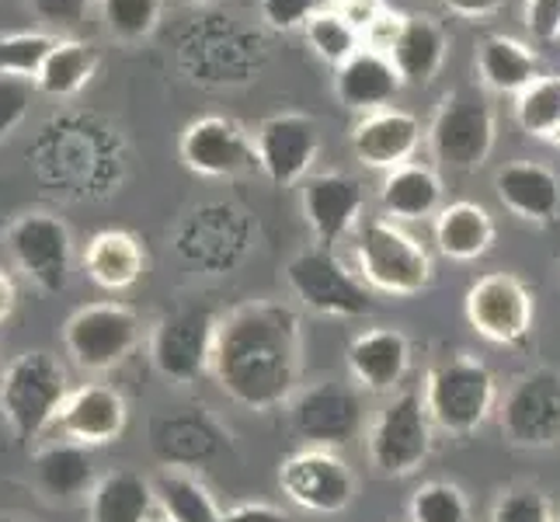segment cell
Instances as JSON below:
<instances>
[{
    "mask_svg": "<svg viewBox=\"0 0 560 522\" xmlns=\"http://www.w3.org/2000/svg\"><path fill=\"white\" fill-rule=\"evenodd\" d=\"M35 94L38 91L32 81H22V77H0V143L14 137L18 126L28 119Z\"/></svg>",
    "mask_w": 560,
    "mask_h": 522,
    "instance_id": "74e56055",
    "label": "cell"
},
{
    "mask_svg": "<svg viewBox=\"0 0 560 522\" xmlns=\"http://www.w3.org/2000/svg\"><path fill=\"white\" fill-rule=\"evenodd\" d=\"M196 4H202V0H196Z\"/></svg>",
    "mask_w": 560,
    "mask_h": 522,
    "instance_id": "681fc988",
    "label": "cell"
},
{
    "mask_svg": "<svg viewBox=\"0 0 560 522\" xmlns=\"http://www.w3.org/2000/svg\"><path fill=\"white\" fill-rule=\"evenodd\" d=\"M400 84L404 81H400L394 60L373 46H362L352 60H345L335 70V91H338L341 105L352 112H362V115L390 105Z\"/></svg>",
    "mask_w": 560,
    "mask_h": 522,
    "instance_id": "7402d4cb",
    "label": "cell"
},
{
    "mask_svg": "<svg viewBox=\"0 0 560 522\" xmlns=\"http://www.w3.org/2000/svg\"><path fill=\"white\" fill-rule=\"evenodd\" d=\"M338 11L349 18V22L362 32V38H365V32H370L380 18H383V4L380 0H338Z\"/></svg>",
    "mask_w": 560,
    "mask_h": 522,
    "instance_id": "7bdbcfd3",
    "label": "cell"
},
{
    "mask_svg": "<svg viewBox=\"0 0 560 522\" xmlns=\"http://www.w3.org/2000/svg\"><path fill=\"white\" fill-rule=\"evenodd\" d=\"M293 429L311 442V446H345L362 429V397L355 386L324 380L300 391L289 401Z\"/></svg>",
    "mask_w": 560,
    "mask_h": 522,
    "instance_id": "9a60e30c",
    "label": "cell"
},
{
    "mask_svg": "<svg viewBox=\"0 0 560 522\" xmlns=\"http://www.w3.org/2000/svg\"><path fill=\"white\" fill-rule=\"evenodd\" d=\"M408 515L411 522H470L474 509L463 488L450 485V480H429L411 495Z\"/></svg>",
    "mask_w": 560,
    "mask_h": 522,
    "instance_id": "d590c367",
    "label": "cell"
},
{
    "mask_svg": "<svg viewBox=\"0 0 560 522\" xmlns=\"http://www.w3.org/2000/svg\"><path fill=\"white\" fill-rule=\"evenodd\" d=\"M209 373L247 411H276L300 394L303 321L293 306L255 300L217 321Z\"/></svg>",
    "mask_w": 560,
    "mask_h": 522,
    "instance_id": "6da1fadb",
    "label": "cell"
},
{
    "mask_svg": "<svg viewBox=\"0 0 560 522\" xmlns=\"http://www.w3.org/2000/svg\"><path fill=\"white\" fill-rule=\"evenodd\" d=\"M94 70H98V49L88 38L56 35L46 63L35 77V91L46 98H73L91 84Z\"/></svg>",
    "mask_w": 560,
    "mask_h": 522,
    "instance_id": "f546056e",
    "label": "cell"
},
{
    "mask_svg": "<svg viewBox=\"0 0 560 522\" xmlns=\"http://www.w3.org/2000/svg\"><path fill=\"white\" fill-rule=\"evenodd\" d=\"M494 192L512 217L550 223L560 212V178L536 161H512L494 174Z\"/></svg>",
    "mask_w": 560,
    "mask_h": 522,
    "instance_id": "603a6c76",
    "label": "cell"
},
{
    "mask_svg": "<svg viewBox=\"0 0 560 522\" xmlns=\"http://www.w3.org/2000/svg\"><path fill=\"white\" fill-rule=\"evenodd\" d=\"M84 272L94 286L108 289V293H122L132 289L143 276V244L129 234V230H98L84 247Z\"/></svg>",
    "mask_w": 560,
    "mask_h": 522,
    "instance_id": "d4e9b609",
    "label": "cell"
},
{
    "mask_svg": "<svg viewBox=\"0 0 560 522\" xmlns=\"http://www.w3.org/2000/svg\"><path fill=\"white\" fill-rule=\"evenodd\" d=\"M0 522H28L25 515H14V512H0Z\"/></svg>",
    "mask_w": 560,
    "mask_h": 522,
    "instance_id": "bcb514c9",
    "label": "cell"
},
{
    "mask_svg": "<svg viewBox=\"0 0 560 522\" xmlns=\"http://www.w3.org/2000/svg\"><path fill=\"white\" fill-rule=\"evenodd\" d=\"M285 282L303 306L324 317H365L373 311L365 282L355 279L327 247H311L289 258Z\"/></svg>",
    "mask_w": 560,
    "mask_h": 522,
    "instance_id": "ba28073f",
    "label": "cell"
},
{
    "mask_svg": "<svg viewBox=\"0 0 560 522\" xmlns=\"http://www.w3.org/2000/svg\"><path fill=\"white\" fill-rule=\"evenodd\" d=\"M491 522H553L550 498L536 488H509L494 501Z\"/></svg>",
    "mask_w": 560,
    "mask_h": 522,
    "instance_id": "8d00e7d4",
    "label": "cell"
},
{
    "mask_svg": "<svg viewBox=\"0 0 560 522\" xmlns=\"http://www.w3.org/2000/svg\"><path fill=\"white\" fill-rule=\"evenodd\" d=\"M442 4L459 18H488L505 8V0H442Z\"/></svg>",
    "mask_w": 560,
    "mask_h": 522,
    "instance_id": "ee69618b",
    "label": "cell"
},
{
    "mask_svg": "<svg viewBox=\"0 0 560 522\" xmlns=\"http://www.w3.org/2000/svg\"><path fill=\"white\" fill-rule=\"evenodd\" d=\"M435 244L453 262H477L494 244V220L480 202H450L435 217Z\"/></svg>",
    "mask_w": 560,
    "mask_h": 522,
    "instance_id": "4316f807",
    "label": "cell"
},
{
    "mask_svg": "<svg viewBox=\"0 0 560 522\" xmlns=\"http://www.w3.org/2000/svg\"><path fill=\"white\" fill-rule=\"evenodd\" d=\"M553 140H557V143H560V129H557V137H553Z\"/></svg>",
    "mask_w": 560,
    "mask_h": 522,
    "instance_id": "7dc6e473",
    "label": "cell"
},
{
    "mask_svg": "<svg viewBox=\"0 0 560 522\" xmlns=\"http://www.w3.org/2000/svg\"><path fill=\"white\" fill-rule=\"evenodd\" d=\"M143 324L126 303H88L63 324V348L84 373H112L137 352Z\"/></svg>",
    "mask_w": 560,
    "mask_h": 522,
    "instance_id": "8992f818",
    "label": "cell"
},
{
    "mask_svg": "<svg viewBox=\"0 0 560 522\" xmlns=\"http://www.w3.org/2000/svg\"><path fill=\"white\" fill-rule=\"evenodd\" d=\"M70 391L73 386L63 359L49 348H28L0 373V418L14 432V439L32 442L56 429V418H60Z\"/></svg>",
    "mask_w": 560,
    "mask_h": 522,
    "instance_id": "7a4b0ae2",
    "label": "cell"
},
{
    "mask_svg": "<svg viewBox=\"0 0 560 522\" xmlns=\"http://www.w3.org/2000/svg\"><path fill=\"white\" fill-rule=\"evenodd\" d=\"M18 306V289H14V279L0 268V324H4Z\"/></svg>",
    "mask_w": 560,
    "mask_h": 522,
    "instance_id": "f6af8a7d",
    "label": "cell"
},
{
    "mask_svg": "<svg viewBox=\"0 0 560 522\" xmlns=\"http://www.w3.org/2000/svg\"><path fill=\"white\" fill-rule=\"evenodd\" d=\"M217 321L209 311H178L153 324L150 332V362L167 383L188 386L209 373Z\"/></svg>",
    "mask_w": 560,
    "mask_h": 522,
    "instance_id": "4fadbf2b",
    "label": "cell"
},
{
    "mask_svg": "<svg viewBox=\"0 0 560 522\" xmlns=\"http://www.w3.org/2000/svg\"><path fill=\"white\" fill-rule=\"evenodd\" d=\"M501 432L518 450H550L560 442V370H539L518 376L501 401Z\"/></svg>",
    "mask_w": 560,
    "mask_h": 522,
    "instance_id": "30bf717a",
    "label": "cell"
},
{
    "mask_svg": "<svg viewBox=\"0 0 560 522\" xmlns=\"http://www.w3.org/2000/svg\"><path fill=\"white\" fill-rule=\"evenodd\" d=\"M411 366V341L397 327H373L349 345V373L359 391L390 394Z\"/></svg>",
    "mask_w": 560,
    "mask_h": 522,
    "instance_id": "44dd1931",
    "label": "cell"
},
{
    "mask_svg": "<svg viewBox=\"0 0 560 522\" xmlns=\"http://www.w3.org/2000/svg\"><path fill=\"white\" fill-rule=\"evenodd\" d=\"M178 153L188 171L202 178H234V174L258 167L255 137L226 115H202L182 132Z\"/></svg>",
    "mask_w": 560,
    "mask_h": 522,
    "instance_id": "5bb4252c",
    "label": "cell"
},
{
    "mask_svg": "<svg viewBox=\"0 0 560 522\" xmlns=\"http://www.w3.org/2000/svg\"><path fill=\"white\" fill-rule=\"evenodd\" d=\"M98 460H94L91 446L70 439L46 442L43 450H35L32 456V488L38 501L56 509L81 506L91 498L94 485H98Z\"/></svg>",
    "mask_w": 560,
    "mask_h": 522,
    "instance_id": "e0dca14e",
    "label": "cell"
},
{
    "mask_svg": "<svg viewBox=\"0 0 560 522\" xmlns=\"http://www.w3.org/2000/svg\"><path fill=\"white\" fill-rule=\"evenodd\" d=\"M463 314L480 338L494 345H518L533 332L536 303L529 286L512 272H488L480 276L467 297H463Z\"/></svg>",
    "mask_w": 560,
    "mask_h": 522,
    "instance_id": "8fae6325",
    "label": "cell"
},
{
    "mask_svg": "<svg viewBox=\"0 0 560 522\" xmlns=\"http://www.w3.org/2000/svg\"><path fill=\"white\" fill-rule=\"evenodd\" d=\"M421 143V123L411 112L380 108L362 115L352 129V153L355 161L376 171H394L415 158Z\"/></svg>",
    "mask_w": 560,
    "mask_h": 522,
    "instance_id": "ffe728a7",
    "label": "cell"
},
{
    "mask_svg": "<svg viewBox=\"0 0 560 522\" xmlns=\"http://www.w3.org/2000/svg\"><path fill=\"white\" fill-rule=\"evenodd\" d=\"M421 401L435 429L450 436H470L498 408V380L480 359L453 356L429 370Z\"/></svg>",
    "mask_w": 560,
    "mask_h": 522,
    "instance_id": "3957f363",
    "label": "cell"
},
{
    "mask_svg": "<svg viewBox=\"0 0 560 522\" xmlns=\"http://www.w3.org/2000/svg\"><path fill=\"white\" fill-rule=\"evenodd\" d=\"M98 14L115 43L132 46L158 32L164 0H98Z\"/></svg>",
    "mask_w": 560,
    "mask_h": 522,
    "instance_id": "836d02e7",
    "label": "cell"
},
{
    "mask_svg": "<svg viewBox=\"0 0 560 522\" xmlns=\"http://www.w3.org/2000/svg\"><path fill=\"white\" fill-rule=\"evenodd\" d=\"M4 247L38 293L60 297L73 279V234L49 209H25L4 227Z\"/></svg>",
    "mask_w": 560,
    "mask_h": 522,
    "instance_id": "5b68a950",
    "label": "cell"
},
{
    "mask_svg": "<svg viewBox=\"0 0 560 522\" xmlns=\"http://www.w3.org/2000/svg\"><path fill=\"white\" fill-rule=\"evenodd\" d=\"M255 150H258V167L265 171V178L272 185L306 182L320 150L317 123L311 115H300V112L272 115V119H265L258 126Z\"/></svg>",
    "mask_w": 560,
    "mask_h": 522,
    "instance_id": "2e32d148",
    "label": "cell"
},
{
    "mask_svg": "<svg viewBox=\"0 0 560 522\" xmlns=\"http://www.w3.org/2000/svg\"><path fill=\"white\" fill-rule=\"evenodd\" d=\"M261 22L272 32H293L324 8V0H261Z\"/></svg>",
    "mask_w": 560,
    "mask_h": 522,
    "instance_id": "ab89813d",
    "label": "cell"
},
{
    "mask_svg": "<svg viewBox=\"0 0 560 522\" xmlns=\"http://www.w3.org/2000/svg\"><path fill=\"white\" fill-rule=\"evenodd\" d=\"M355 262L362 282L386 297H418L432 282L429 251L418 244V237H411L408 230H400L386 217L365 220L359 227Z\"/></svg>",
    "mask_w": 560,
    "mask_h": 522,
    "instance_id": "277c9868",
    "label": "cell"
},
{
    "mask_svg": "<svg viewBox=\"0 0 560 522\" xmlns=\"http://www.w3.org/2000/svg\"><path fill=\"white\" fill-rule=\"evenodd\" d=\"M52 43H56V35H49L43 28L0 35V77H22V81L35 84V77L43 70Z\"/></svg>",
    "mask_w": 560,
    "mask_h": 522,
    "instance_id": "e575fe53",
    "label": "cell"
},
{
    "mask_svg": "<svg viewBox=\"0 0 560 522\" xmlns=\"http://www.w3.org/2000/svg\"><path fill=\"white\" fill-rule=\"evenodd\" d=\"M303 32H306L311 49L335 70L362 49V32L338 8H320L311 22L303 25Z\"/></svg>",
    "mask_w": 560,
    "mask_h": 522,
    "instance_id": "d6a6232c",
    "label": "cell"
},
{
    "mask_svg": "<svg viewBox=\"0 0 560 522\" xmlns=\"http://www.w3.org/2000/svg\"><path fill=\"white\" fill-rule=\"evenodd\" d=\"M362 206H365V192L352 174L327 171V174H311L303 182V217L317 247L331 251L355 227V220L362 217Z\"/></svg>",
    "mask_w": 560,
    "mask_h": 522,
    "instance_id": "d6986e66",
    "label": "cell"
},
{
    "mask_svg": "<svg viewBox=\"0 0 560 522\" xmlns=\"http://www.w3.org/2000/svg\"><path fill=\"white\" fill-rule=\"evenodd\" d=\"M161 519L167 522H223V509L206 488V480L185 467H161L150 477Z\"/></svg>",
    "mask_w": 560,
    "mask_h": 522,
    "instance_id": "f1b7e54d",
    "label": "cell"
},
{
    "mask_svg": "<svg viewBox=\"0 0 560 522\" xmlns=\"http://www.w3.org/2000/svg\"><path fill=\"white\" fill-rule=\"evenodd\" d=\"M279 488L296 509L338 515L355 501V474L349 460L327 446H306L282 460Z\"/></svg>",
    "mask_w": 560,
    "mask_h": 522,
    "instance_id": "9c48e42d",
    "label": "cell"
},
{
    "mask_svg": "<svg viewBox=\"0 0 560 522\" xmlns=\"http://www.w3.org/2000/svg\"><path fill=\"white\" fill-rule=\"evenodd\" d=\"M446 49H450V38L432 18L400 14L397 35L390 49H386V56L394 60L404 84H429L442 70V63H446Z\"/></svg>",
    "mask_w": 560,
    "mask_h": 522,
    "instance_id": "cb8c5ba5",
    "label": "cell"
},
{
    "mask_svg": "<svg viewBox=\"0 0 560 522\" xmlns=\"http://www.w3.org/2000/svg\"><path fill=\"white\" fill-rule=\"evenodd\" d=\"M129 421L126 397L108 383H81L67 394L60 418H56V432L81 446H108L122 432Z\"/></svg>",
    "mask_w": 560,
    "mask_h": 522,
    "instance_id": "ac0fdd59",
    "label": "cell"
},
{
    "mask_svg": "<svg viewBox=\"0 0 560 522\" xmlns=\"http://www.w3.org/2000/svg\"><path fill=\"white\" fill-rule=\"evenodd\" d=\"M515 123L536 140H553L560 129V73H539L536 81L515 94Z\"/></svg>",
    "mask_w": 560,
    "mask_h": 522,
    "instance_id": "1f68e13d",
    "label": "cell"
},
{
    "mask_svg": "<svg viewBox=\"0 0 560 522\" xmlns=\"http://www.w3.org/2000/svg\"><path fill=\"white\" fill-rule=\"evenodd\" d=\"M365 453L383 477H408L424 467L432 453V418L418 391H400L383 404L365 436Z\"/></svg>",
    "mask_w": 560,
    "mask_h": 522,
    "instance_id": "52a82bcc",
    "label": "cell"
},
{
    "mask_svg": "<svg viewBox=\"0 0 560 522\" xmlns=\"http://www.w3.org/2000/svg\"><path fill=\"white\" fill-rule=\"evenodd\" d=\"M150 522H167V519H150Z\"/></svg>",
    "mask_w": 560,
    "mask_h": 522,
    "instance_id": "c3c4849f",
    "label": "cell"
},
{
    "mask_svg": "<svg viewBox=\"0 0 560 522\" xmlns=\"http://www.w3.org/2000/svg\"><path fill=\"white\" fill-rule=\"evenodd\" d=\"M429 143L439 164L453 171H477L494 147V112L470 94H453L439 105L429 126Z\"/></svg>",
    "mask_w": 560,
    "mask_h": 522,
    "instance_id": "7c38bea8",
    "label": "cell"
},
{
    "mask_svg": "<svg viewBox=\"0 0 560 522\" xmlns=\"http://www.w3.org/2000/svg\"><path fill=\"white\" fill-rule=\"evenodd\" d=\"M477 70L488 88L501 94H523L539 77V60L529 46L509 35H488L477 49Z\"/></svg>",
    "mask_w": 560,
    "mask_h": 522,
    "instance_id": "4dcf8cb0",
    "label": "cell"
},
{
    "mask_svg": "<svg viewBox=\"0 0 560 522\" xmlns=\"http://www.w3.org/2000/svg\"><path fill=\"white\" fill-rule=\"evenodd\" d=\"M91 4H98V0H28V11L35 22L43 25V32L60 35V32H73L77 25H84Z\"/></svg>",
    "mask_w": 560,
    "mask_h": 522,
    "instance_id": "f35d334b",
    "label": "cell"
},
{
    "mask_svg": "<svg viewBox=\"0 0 560 522\" xmlns=\"http://www.w3.org/2000/svg\"><path fill=\"white\" fill-rule=\"evenodd\" d=\"M158 506L150 477L137 471H108L88 498V522H150Z\"/></svg>",
    "mask_w": 560,
    "mask_h": 522,
    "instance_id": "83f0119b",
    "label": "cell"
},
{
    "mask_svg": "<svg viewBox=\"0 0 560 522\" xmlns=\"http://www.w3.org/2000/svg\"><path fill=\"white\" fill-rule=\"evenodd\" d=\"M526 28L536 43L560 38V0H526Z\"/></svg>",
    "mask_w": 560,
    "mask_h": 522,
    "instance_id": "60d3db41",
    "label": "cell"
},
{
    "mask_svg": "<svg viewBox=\"0 0 560 522\" xmlns=\"http://www.w3.org/2000/svg\"><path fill=\"white\" fill-rule=\"evenodd\" d=\"M223 522H289V515L268 501H241L223 512Z\"/></svg>",
    "mask_w": 560,
    "mask_h": 522,
    "instance_id": "b9f144b4",
    "label": "cell"
},
{
    "mask_svg": "<svg viewBox=\"0 0 560 522\" xmlns=\"http://www.w3.org/2000/svg\"><path fill=\"white\" fill-rule=\"evenodd\" d=\"M442 206V182L429 164H400L394 171H386V178L380 185V209L386 220H429L439 217Z\"/></svg>",
    "mask_w": 560,
    "mask_h": 522,
    "instance_id": "484cf974",
    "label": "cell"
}]
</instances>
